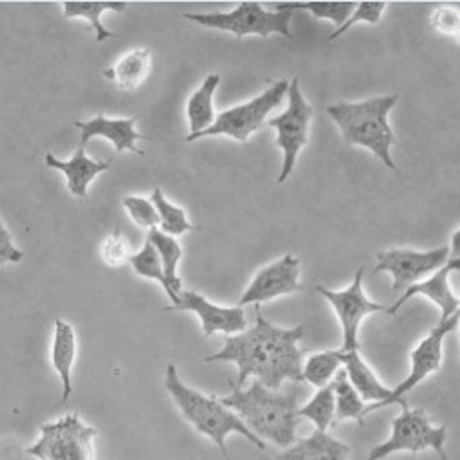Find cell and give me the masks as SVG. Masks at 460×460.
<instances>
[{
    "label": "cell",
    "mask_w": 460,
    "mask_h": 460,
    "mask_svg": "<svg viewBox=\"0 0 460 460\" xmlns=\"http://www.w3.org/2000/svg\"><path fill=\"white\" fill-rule=\"evenodd\" d=\"M304 324L280 328L261 315L255 305V323L243 333L229 335L220 351L204 358V362H232L239 367L237 386L243 388L250 376H255L270 390L279 392L286 380L304 382L302 360Z\"/></svg>",
    "instance_id": "1"
},
{
    "label": "cell",
    "mask_w": 460,
    "mask_h": 460,
    "mask_svg": "<svg viewBox=\"0 0 460 460\" xmlns=\"http://www.w3.org/2000/svg\"><path fill=\"white\" fill-rule=\"evenodd\" d=\"M224 406L234 410L243 422L261 440H268L282 449L296 442L298 406L296 390L291 394H280L266 388L261 380H253L250 388L243 390L234 386L227 397L218 399Z\"/></svg>",
    "instance_id": "2"
},
{
    "label": "cell",
    "mask_w": 460,
    "mask_h": 460,
    "mask_svg": "<svg viewBox=\"0 0 460 460\" xmlns=\"http://www.w3.org/2000/svg\"><path fill=\"white\" fill-rule=\"evenodd\" d=\"M164 388L177 404L184 420L190 422L200 435L208 437L220 449L226 460H232L226 446V438L234 433L244 437L257 449H266V442L261 440L253 431H250V428L234 410L224 406L217 397H208L195 388L184 385L175 364H170L166 369Z\"/></svg>",
    "instance_id": "3"
},
{
    "label": "cell",
    "mask_w": 460,
    "mask_h": 460,
    "mask_svg": "<svg viewBox=\"0 0 460 460\" xmlns=\"http://www.w3.org/2000/svg\"><path fill=\"white\" fill-rule=\"evenodd\" d=\"M397 101V95H382L362 102L332 104L326 111L348 144L369 149L382 164L395 172L397 164L392 159L395 133L390 126V113Z\"/></svg>",
    "instance_id": "4"
},
{
    "label": "cell",
    "mask_w": 460,
    "mask_h": 460,
    "mask_svg": "<svg viewBox=\"0 0 460 460\" xmlns=\"http://www.w3.org/2000/svg\"><path fill=\"white\" fill-rule=\"evenodd\" d=\"M402 413L392 422V435L386 442L371 447L367 460H385L394 453H422L433 449L442 460H447V428L433 426L424 410H410L408 401L401 404Z\"/></svg>",
    "instance_id": "5"
},
{
    "label": "cell",
    "mask_w": 460,
    "mask_h": 460,
    "mask_svg": "<svg viewBox=\"0 0 460 460\" xmlns=\"http://www.w3.org/2000/svg\"><path fill=\"white\" fill-rule=\"evenodd\" d=\"M291 17L293 12H268L262 4L250 3V0H244V3H241L232 12L184 15L186 21H191L202 28L234 33L237 39H244L248 35H259L261 39H268L273 33L282 35L284 39H291Z\"/></svg>",
    "instance_id": "6"
},
{
    "label": "cell",
    "mask_w": 460,
    "mask_h": 460,
    "mask_svg": "<svg viewBox=\"0 0 460 460\" xmlns=\"http://www.w3.org/2000/svg\"><path fill=\"white\" fill-rule=\"evenodd\" d=\"M99 431L76 413L64 415L40 426V437L26 449L37 460H95Z\"/></svg>",
    "instance_id": "7"
},
{
    "label": "cell",
    "mask_w": 460,
    "mask_h": 460,
    "mask_svg": "<svg viewBox=\"0 0 460 460\" xmlns=\"http://www.w3.org/2000/svg\"><path fill=\"white\" fill-rule=\"evenodd\" d=\"M288 90H289V83L279 81L273 86H270L264 93L252 99L250 102L234 106L218 113L211 128L197 135H188L186 140L195 142L206 137L226 135V137H232L237 142H246L255 131H259L268 122V115L282 104L284 97L288 95Z\"/></svg>",
    "instance_id": "8"
},
{
    "label": "cell",
    "mask_w": 460,
    "mask_h": 460,
    "mask_svg": "<svg viewBox=\"0 0 460 460\" xmlns=\"http://www.w3.org/2000/svg\"><path fill=\"white\" fill-rule=\"evenodd\" d=\"M288 97H289L288 110L266 122L270 128L277 129V144L284 153L282 170L277 179L279 184H284L293 173L298 153L305 144H308L310 122L314 117V108L305 102L296 76L289 83Z\"/></svg>",
    "instance_id": "9"
},
{
    "label": "cell",
    "mask_w": 460,
    "mask_h": 460,
    "mask_svg": "<svg viewBox=\"0 0 460 460\" xmlns=\"http://www.w3.org/2000/svg\"><path fill=\"white\" fill-rule=\"evenodd\" d=\"M364 266L357 270L353 282L342 289V291H333L324 286H317V293L323 295L330 305L333 308L341 328H342V348L344 351H355L360 348L358 344V333L362 321L371 315V314H380V312H388L385 304H378L367 298L362 288L364 280Z\"/></svg>",
    "instance_id": "10"
},
{
    "label": "cell",
    "mask_w": 460,
    "mask_h": 460,
    "mask_svg": "<svg viewBox=\"0 0 460 460\" xmlns=\"http://www.w3.org/2000/svg\"><path fill=\"white\" fill-rule=\"evenodd\" d=\"M460 324V310L451 315L446 321H438V324L415 346V349L411 351V369L410 375L406 376V380H402L397 388H394L390 399L386 402H382L378 406L386 408L392 404H402L406 401V395L417 388L420 382H424L429 375L437 373L442 366V357H444V339L456 330V326Z\"/></svg>",
    "instance_id": "11"
},
{
    "label": "cell",
    "mask_w": 460,
    "mask_h": 460,
    "mask_svg": "<svg viewBox=\"0 0 460 460\" xmlns=\"http://www.w3.org/2000/svg\"><path fill=\"white\" fill-rule=\"evenodd\" d=\"M449 255V246L429 252L417 250H388L376 255L375 273L386 271L394 279V293H404L410 286L428 279L438 271Z\"/></svg>",
    "instance_id": "12"
},
{
    "label": "cell",
    "mask_w": 460,
    "mask_h": 460,
    "mask_svg": "<svg viewBox=\"0 0 460 460\" xmlns=\"http://www.w3.org/2000/svg\"><path fill=\"white\" fill-rule=\"evenodd\" d=\"M164 312L195 314L200 319L204 337H211L217 333H224L226 337H229L248 330V317L241 305H235V308H224V305H217L204 295L191 289H182L179 293V300L172 305H166Z\"/></svg>",
    "instance_id": "13"
},
{
    "label": "cell",
    "mask_w": 460,
    "mask_h": 460,
    "mask_svg": "<svg viewBox=\"0 0 460 460\" xmlns=\"http://www.w3.org/2000/svg\"><path fill=\"white\" fill-rule=\"evenodd\" d=\"M300 284V261L295 255H284L279 261L257 271L248 289L243 293L239 305H261L277 296L302 291Z\"/></svg>",
    "instance_id": "14"
},
{
    "label": "cell",
    "mask_w": 460,
    "mask_h": 460,
    "mask_svg": "<svg viewBox=\"0 0 460 460\" xmlns=\"http://www.w3.org/2000/svg\"><path fill=\"white\" fill-rule=\"evenodd\" d=\"M135 122L137 119H106L104 115H97L92 120L81 122L76 120L75 128L81 129V147H86V144L95 138V137H102L106 140H110L117 153L122 151H131L137 153V155L144 157L146 153L137 147L138 140H144V135L138 133L135 129Z\"/></svg>",
    "instance_id": "15"
},
{
    "label": "cell",
    "mask_w": 460,
    "mask_h": 460,
    "mask_svg": "<svg viewBox=\"0 0 460 460\" xmlns=\"http://www.w3.org/2000/svg\"><path fill=\"white\" fill-rule=\"evenodd\" d=\"M449 275H451V271L446 266H442L438 271H435L428 279L410 286L399 296V300L394 305H390L386 314L395 315L408 300H411L413 296L422 295V296H428L433 304L438 305V308H440V321L449 319L451 315H455L460 310V300L455 296V293L449 288Z\"/></svg>",
    "instance_id": "16"
},
{
    "label": "cell",
    "mask_w": 460,
    "mask_h": 460,
    "mask_svg": "<svg viewBox=\"0 0 460 460\" xmlns=\"http://www.w3.org/2000/svg\"><path fill=\"white\" fill-rule=\"evenodd\" d=\"M46 166L49 170H57L66 175L67 181V190L71 195L86 199L88 197V188L93 182V179L106 170H110L111 163H101L93 161L86 155V147H81L75 151V155L69 161H60L57 159L53 153H46Z\"/></svg>",
    "instance_id": "17"
},
{
    "label": "cell",
    "mask_w": 460,
    "mask_h": 460,
    "mask_svg": "<svg viewBox=\"0 0 460 460\" xmlns=\"http://www.w3.org/2000/svg\"><path fill=\"white\" fill-rule=\"evenodd\" d=\"M344 371L353 385V388L358 392L362 401L367 404L366 415L378 410L382 402H386L394 392V388H388L382 385L378 376L373 373V369L366 364L360 351H344L341 349Z\"/></svg>",
    "instance_id": "18"
},
{
    "label": "cell",
    "mask_w": 460,
    "mask_h": 460,
    "mask_svg": "<svg viewBox=\"0 0 460 460\" xmlns=\"http://www.w3.org/2000/svg\"><path fill=\"white\" fill-rule=\"evenodd\" d=\"M351 447L330 433L315 429L293 446L280 451L277 460H349Z\"/></svg>",
    "instance_id": "19"
},
{
    "label": "cell",
    "mask_w": 460,
    "mask_h": 460,
    "mask_svg": "<svg viewBox=\"0 0 460 460\" xmlns=\"http://www.w3.org/2000/svg\"><path fill=\"white\" fill-rule=\"evenodd\" d=\"M75 357H76L75 330L67 323L57 321L55 333H53V344H51V364L62 382V397H60L62 404H66L73 395L71 371H73Z\"/></svg>",
    "instance_id": "20"
},
{
    "label": "cell",
    "mask_w": 460,
    "mask_h": 460,
    "mask_svg": "<svg viewBox=\"0 0 460 460\" xmlns=\"http://www.w3.org/2000/svg\"><path fill=\"white\" fill-rule=\"evenodd\" d=\"M151 51L147 48H135L124 53L110 69L104 71L108 79L124 92L137 90L149 73Z\"/></svg>",
    "instance_id": "21"
},
{
    "label": "cell",
    "mask_w": 460,
    "mask_h": 460,
    "mask_svg": "<svg viewBox=\"0 0 460 460\" xmlns=\"http://www.w3.org/2000/svg\"><path fill=\"white\" fill-rule=\"evenodd\" d=\"M220 84V76L218 75H208L202 86L190 97L188 106H186V115L190 122V133L188 135H197L206 131L208 128L213 126L217 113H215V93Z\"/></svg>",
    "instance_id": "22"
},
{
    "label": "cell",
    "mask_w": 460,
    "mask_h": 460,
    "mask_svg": "<svg viewBox=\"0 0 460 460\" xmlns=\"http://www.w3.org/2000/svg\"><path fill=\"white\" fill-rule=\"evenodd\" d=\"M147 241L155 246L161 262H163V270H164V277L170 288V300L172 304H175L179 300V293L182 291V279L179 277L177 270H179V262L182 259V248L177 243L175 237H170L166 234H163L159 227L149 229L147 232Z\"/></svg>",
    "instance_id": "23"
},
{
    "label": "cell",
    "mask_w": 460,
    "mask_h": 460,
    "mask_svg": "<svg viewBox=\"0 0 460 460\" xmlns=\"http://www.w3.org/2000/svg\"><path fill=\"white\" fill-rule=\"evenodd\" d=\"M128 8L126 3H79V0H66L64 3V17L66 19H84L90 22V28L95 31V40L104 42L108 39L117 37L113 31L106 30L104 24L101 22V17L104 12L111 10L117 13H124Z\"/></svg>",
    "instance_id": "24"
},
{
    "label": "cell",
    "mask_w": 460,
    "mask_h": 460,
    "mask_svg": "<svg viewBox=\"0 0 460 460\" xmlns=\"http://www.w3.org/2000/svg\"><path fill=\"white\" fill-rule=\"evenodd\" d=\"M332 388L335 395L337 420H357L360 426L364 424L367 404L362 401L358 392L353 388L344 369H341L332 380Z\"/></svg>",
    "instance_id": "25"
},
{
    "label": "cell",
    "mask_w": 460,
    "mask_h": 460,
    "mask_svg": "<svg viewBox=\"0 0 460 460\" xmlns=\"http://www.w3.org/2000/svg\"><path fill=\"white\" fill-rule=\"evenodd\" d=\"M344 367L341 349L335 351H321L308 357L305 364L302 366V376L304 382L315 386V388H326L332 385L335 375Z\"/></svg>",
    "instance_id": "26"
},
{
    "label": "cell",
    "mask_w": 460,
    "mask_h": 460,
    "mask_svg": "<svg viewBox=\"0 0 460 460\" xmlns=\"http://www.w3.org/2000/svg\"><path fill=\"white\" fill-rule=\"evenodd\" d=\"M277 12H295L304 10L310 12L315 19H324L335 24V28H342L344 22L351 17L357 4L355 3H324V0H305V3H277Z\"/></svg>",
    "instance_id": "27"
},
{
    "label": "cell",
    "mask_w": 460,
    "mask_h": 460,
    "mask_svg": "<svg viewBox=\"0 0 460 460\" xmlns=\"http://www.w3.org/2000/svg\"><path fill=\"white\" fill-rule=\"evenodd\" d=\"M151 202L155 204L157 208V213H159V229L163 234L170 235V237H181L188 232H195L197 226H193L188 218V213L172 204L161 188H155L153 190V195H151Z\"/></svg>",
    "instance_id": "28"
},
{
    "label": "cell",
    "mask_w": 460,
    "mask_h": 460,
    "mask_svg": "<svg viewBox=\"0 0 460 460\" xmlns=\"http://www.w3.org/2000/svg\"><path fill=\"white\" fill-rule=\"evenodd\" d=\"M298 417L312 420L319 431L328 433V429L333 426V422L337 419L335 395H333L332 385L317 390V394L312 397V401L308 404L298 408Z\"/></svg>",
    "instance_id": "29"
},
{
    "label": "cell",
    "mask_w": 460,
    "mask_h": 460,
    "mask_svg": "<svg viewBox=\"0 0 460 460\" xmlns=\"http://www.w3.org/2000/svg\"><path fill=\"white\" fill-rule=\"evenodd\" d=\"M135 271V275L142 277V279H149V280H155L163 286V289L166 291V295L170 293V288H168V282H166V277H164V270H163V262H161V257L155 250V246H153L149 241L144 243V246L129 255V261H128Z\"/></svg>",
    "instance_id": "30"
},
{
    "label": "cell",
    "mask_w": 460,
    "mask_h": 460,
    "mask_svg": "<svg viewBox=\"0 0 460 460\" xmlns=\"http://www.w3.org/2000/svg\"><path fill=\"white\" fill-rule=\"evenodd\" d=\"M122 206L137 226L147 229V232L149 229L159 227V213H157L155 204L151 202V199L128 195L122 199Z\"/></svg>",
    "instance_id": "31"
},
{
    "label": "cell",
    "mask_w": 460,
    "mask_h": 460,
    "mask_svg": "<svg viewBox=\"0 0 460 460\" xmlns=\"http://www.w3.org/2000/svg\"><path fill=\"white\" fill-rule=\"evenodd\" d=\"M385 10H386V3H382V0H375V3H367V0H366V3H358L357 8H355V12L351 13V17L344 22V26L339 28V30H335V31L328 37V40L339 39V37L344 35L351 26H355V24H358V22H366V24H371V26L378 24L380 19H382V13H385Z\"/></svg>",
    "instance_id": "32"
},
{
    "label": "cell",
    "mask_w": 460,
    "mask_h": 460,
    "mask_svg": "<svg viewBox=\"0 0 460 460\" xmlns=\"http://www.w3.org/2000/svg\"><path fill=\"white\" fill-rule=\"evenodd\" d=\"M129 243L126 241V237L122 235V232L111 234L101 246V257L102 261L111 266V268H119L124 262L129 261Z\"/></svg>",
    "instance_id": "33"
},
{
    "label": "cell",
    "mask_w": 460,
    "mask_h": 460,
    "mask_svg": "<svg viewBox=\"0 0 460 460\" xmlns=\"http://www.w3.org/2000/svg\"><path fill=\"white\" fill-rule=\"evenodd\" d=\"M22 257L24 253L15 246V241L8 232V227L0 220V266L17 264L22 261Z\"/></svg>",
    "instance_id": "34"
},
{
    "label": "cell",
    "mask_w": 460,
    "mask_h": 460,
    "mask_svg": "<svg viewBox=\"0 0 460 460\" xmlns=\"http://www.w3.org/2000/svg\"><path fill=\"white\" fill-rule=\"evenodd\" d=\"M433 24L442 30L444 33L458 35L460 37V15L451 8H442L435 13Z\"/></svg>",
    "instance_id": "35"
},
{
    "label": "cell",
    "mask_w": 460,
    "mask_h": 460,
    "mask_svg": "<svg viewBox=\"0 0 460 460\" xmlns=\"http://www.w3.org/2000/svg\"><path fill=\"white\" fill-rule=\"evenodd\" d=\"M451 273L458 271L460 273V229L451 235V244H449V255L444 264Z\"/></svg>",
    "instance_id": "36"
}]
</instances>
